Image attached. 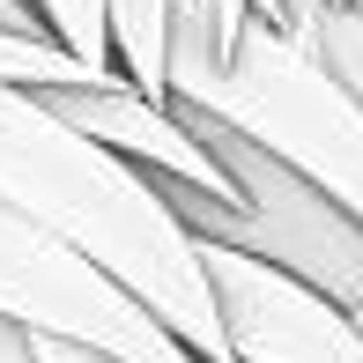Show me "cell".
Returning <instances> with one entry per match:
<instances>
[{
  "mask_svg": "<svg viewBox=\"0 0 363 363\" xmlns=\"http://www.w3.org/2000/svg\"><path fill=\"white\" fill-rule=\"evenodd\" d=\"M341 8H356V15H363V0H341Z\"/></svg>",
  "mask_w": 363,
  "mask_h": 363,
  "instance_id": "2e32d148",
  "label": "cell"
},
{
  "mask_svg": "<svg viewBox=\"0 0 363 363\" xmlns=\"http://www.w3.org/2000/svg\"><path fill=\"white\" fill-rule=\"evenodd\" d=\"M0 363H38V334L15 319H0Z\"/></svg>",
  "mask_w": 363,
  "mask_h": 363,
  "instance_id": "8fae6325",
  "label": "cell"
},
{
  "mask_svg": "<svg viewBox=\"0 0 363 363\" xmlns=\"http://www.w3.org/2000/svg\"><path fill=\"white\" fill-rule=\"evenodd\" d=\"M38 96L60 111V119H74L82 134L119 148L126 163H141V171L178 178V186H201V193H216V201H238L230 178H223V163L208 156V141L178 119V104H156V96H141L134 82H67V89H38Z\"/></svg>",
  "mask_w": 363,
  "mask_h": 363,
  "instance_id": "5b68a950",
  "label": "cell"
},
{
  "mask_svg": "<svg viewBox=\"0 0 363 363\" xmlns=\"http://www.w3.org/2000/svg\"><path fill=\"white\" fill-rule=\"evenodd\" d=\"M319 8H326V0H274V15H282V23H289V30H304V23H311V15H319Z\"/></svg>",
  "mask_w": 363,
  "mask_h": 363,
  "instance_id": "4fadbf2b",
  "label": "cell"
},
{
  "mask_svg": "<svg viewBox=\"0 0 363 363\" xmlns=\"http://www.w3.org/2000/svg\"><path fill=\"white\" fill-rule=\"evenodd\" d=\"M0 30H23V38H45V23H38V8H30V0H0Z\"/></svg>",
  "mask_w": 363,
  "mask_h": 363,
  "instance_id": "7c38bea8",
  "label": "cell"
},
{
  "mask_svg": "<svg viewBox=\"0 0 363 363\" xmlns=\"http://www.w3.org/2000/svg\"><path fill=\"white\" fill-rule=\"evenodd\" d=\"M0 82H23V89H67V82H119V74L82 67L67 45H52V38H23V30H0Z\"/></svg>",
  "mask_w": 363,
  "mask_h": 363,
  "instance_id": "52a82bcc",
  "label": "cell"
},
{
  "mask_svg": "<svg viewBox=\"0 0 363 363\" xmlns=\"http://www.w3.org/2000/svg\"><path fill=\"white\" fill-rule=\"evenodd\" d=\"M0 201L38 216L82 259H96L201 363H230L216 296L201 274V238L171 216V201L156 193V178L141 163H126L119 148L60 119L23 82H0Z\"/></svg>",
  "mask_w": 363,
  "mask_h": 363,
  "instance_id": "6da1fadb",
  "label": "cell"
},
{
  "mask_svg": "<svg viewBox=\"0 0 363 363\" xmlns=\"http://www.w3.org/2000/svg\"><path fill=\"white\" fill-rule=\"evenodd\" d=\"M38 363H119V356L82 349V341H45V334H38Z\"/></svg>",
  "mask_w": 363,
  "mask_h": 363,
  "instance_id": "30bf717a",
  "label": "cell"
},
{
  "mask_svg": "<svg viewBox=\"0 0 363 363\" xmlns=\"http://www.w3.org/2000/svg\"><path fill=\"white\" fill-rule=\"evenodd\" d=\"M201 274L216 296V326L230 363H363V334L349 304L311 289L304 274L274 267L259 252L201 238Z\"/></svg>",
  "mask_w": 363,
  "mask_h": 363,
  "instance_id": "277c9868",
  "label": "cell"
},
{
  "mask_svg": "<svg viewBox=\"0 0 363 363\" xmlns=\"http://www.w3.org/2000/svg\"><path fill=\"white\" fill-rule=\"evenodd\" d=\"M349 319H356V334H363V296H356V304H349Z\"/></svg>",
  "mask_w": 363,
  "mask_h": 363,
  "instance_id": "5bb4252c",
  "label": "cell"
},
{
  "mask_svg": "<svg viewBox=\"0 0 363 363\" xmlns=\"http://www.w3.org/2000/svg\"><path fill=\"white\" fill-rule=\"evenodd\" d=\"M296 38H304L311 52H319L326 67L341 74V89H349L356 104H363V15H356V8H341V0H326V8L311 15Z\"/></svg>",
  "mask_w": 363,
  "mask_h": 363,
  "instance_id": "ba28073f",
  "label": "cell"
},
{
  "mask_svg": "<svg viewBox=\"0 0 363 363\" xmlns=\"http://www.w3.org/2000/svg\"><path fill=\"white\" fill-rule=\"evenodd\" d=\"M163 38H171V0H104V45H111L119 82H134L156 104H171V89H163Z\"/></svg>",
  "mask_w": 363,
  "mask_h": 363,
  "instance_id": "8992f818",
  "label": "cell"
},
{
  "mask_svg": "<svg viewBox=\"0 0 363 363\" xmlns=\"http://www.w3.org/2000/svg\"><path fill=\"white\" fill-rule=\"evenodd\" d=\"M0 319L45 341L104 349L119 363H201L141 296H126L96 259H82L67 238H52L15 201H0Z\"/></svg>",
  "mask_w": 363,
  "mask_h": 363,
  "instance_id": "3957f363",
  "label": "cell"
},
{
  "mask_svg": "<svg viewBox=\"0 0 363 363\" xmlns=\"http://www.w3.org/2000/svg\"><path fill=\"white\" fill-rule=\"evenodd\" d=\"M163 89L171 104L238 126L363 223V104L289 23L245 15L238 30H223L216 0H171Z\"/></svg>",
  "mask_w": 363,
  "mask_h": 363,
  "instance_id": "7a4b0ae2",
  "label": "cell"
},
{
  "mask_svg": "<svg viewBox=\"0 0 363 363\" xmlns=\"http://www.w3.org/2000/svg\"><path fill=\"white\" fill-rule=\"evenodd\" d=\"M252 8H259V15H274V0H252ZM274 23H282V15H274Z\"/></svg>",
  "mask_w": 363,
  "mask_h": 363,
  "instance_id": "9a60e30c",
  "label": "cell"
},
{
  "mask_svg": "<svg viewBox=\"0 0 363 363\" xmlns=\"http://www.w3.org/2000/svg\"><path fill=\"white\" fill-rule=\"evenodd\" d=\"M30 8H38L45 38H52V45H67L82 67L119 74V67H111V45H104V0H30Z\"/></svg>",
  "mask_w": 363,
  "mask_h": 363,
  "instance_id": "9c48e42d",
  "label": "cell"
}]
</instances>
